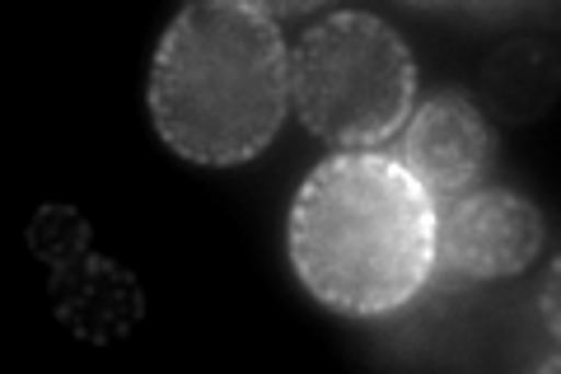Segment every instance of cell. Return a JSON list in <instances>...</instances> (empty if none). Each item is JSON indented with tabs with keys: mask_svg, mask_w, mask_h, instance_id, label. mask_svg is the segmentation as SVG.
<instances>
[{
	"mask_svg": "<svg viewBox=\"0 0 561 374\" xmlns=\"http://www.w3.org/2000/svg\"><path fill=\"white\" fill-rule=\"evenodd\" d=\"M435 206L383 150H342L305 178L290 206V262L319 305L379 318L426 291Z\"/></svg>",
	"mask_w": 561,
	"mask_h": 374,
	"instance_id": "6da1fadb",
	"label": "cell"
},
{
	"mask_svg": "<svg viewBox=\"0 0 561 374\" xmlns=\"http://www.w3.org/2000/svg\"><path fill=\"white\" fill-rule=\"evenodd\" d=\"M290 109V47L257 0H197L173 14L150 66V117L192 165H249Z\"/></svg>",
	"mask_w": 561,
	"mask_h": 374,
	"instance_id": "7a4b0ae2",
	"label": "cell"
},
{
	"mask_svg": "<svg viewBox=\"0 0 561 374\" xmlns=\"http://www.w3.org/2000/svg\"><path fill=\"white\" fill-rule=\"evenodd\" d=\"M290 103L323 146L375 150L416 109V61L379 14H323L290 47Z\"/></svg>",
	"mask_w": 561,
	"mask_h": 374,
	"instance_id": "3957f363",
	"label": "cell"
},
{
	"mask_svg": "<svg viewBox=\"0 0 561 374\" xmlns=\"http://www.w3.org/2000/svg\"><path fill=\"white\" fill-rule=\"evenodd\" d=\"M542 243H548L542 211L515 188L486 183L435 211V258L426 291L463 295L519 276L538 262Z\"/></svg>",
	"mask_w": 561,
	"mask_h": 374,
	"instance_id": "277c9868",
	"label": "cell"
},
{
	"mask_svg": "<svg viewBox=\"0 0 561 374\" xmlns=\"http://www.w3.org/2000/svg\"><path fill=\"white\" fill-rule=\"evenodd\" d=\"M33 253L51 272V309L80 342H117L140 318V286L90 248V225L70 206H43L28 225Z\"/></svg>",
	"mask_w": 561,
	"mask_h": 374,
	"instance_id": "5b68a950",
	"label": "cell"
},
{
	"mask_svg": "<svg viewBox=\"0 0 561 374\" xmlns=\"http://www.w3.org/2000/svg\"><path fill=\"white\" fill-rule=\"evenodd\" d=\"M496 127L468 89H440L416 103L398 140V165L416 178V188L440 211L491 183L496 169Z\"/></svg>",
	"mask_w": 561,
	"mask_h": 374,
	"instance_id": "8992f818",
	"label": "cell"
},
{
	"mask_svg": "<svg viewBox=\"0 0 561 374\" xmlns=\"http://www.w3.org/2000/svg\"><path fill=\"white\" fill-rule=\"evenodd\" d=\"M557 99V52L542 38H515L482 66V113L496 122H538Z\"/></svg>",
	"mask_w": 561,
	"mask_h": 374,
	"instance_id": "52a82bcc",
	"label": "cell"
},
{
	"mask_svg": "<svg viewBox=\"0 0 561 374\" xmlns=\"http://www.w3.org/2000/svg\"><path fill=\"white\" fill-rule=\"evenodd\" d=\"M557 281H561V272H557V262L548 267V281H542V295H538V309H542V324H548V332L557 337Z\"/></svg>",
	"mask_w": 561,
	"mask_h": 374,
	"instance_id": "ba28073f",
	"label": "cell"
}]
</instances>
